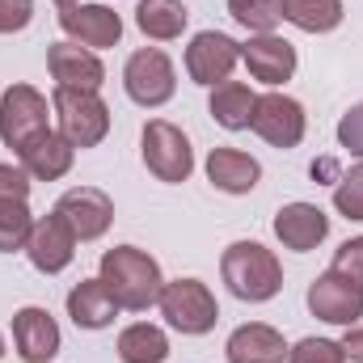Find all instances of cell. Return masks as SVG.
Masks as SVG:
<instances>
[{"label": "cell", "mask_w": 363, "mask_h": 363, "mask_svg": "<svg viewBox=\"0 0 363 363\" xmlns=\"http://www.w3.org/2000/svg\"><path fill=\"white\" fill-rule=\"evenodd\" d=\"M97 279L106 283V291L118 300V308H131V313H144L161 300V267L157 258H148L144 250L135 245H118V250H106L101 254V271Z\"/></svg>", "instance_id": "1"}, {"label": "cell", "mask_w": 363, "mask_h": 363, "mask_svg": "<svg viewBox=\"0 0 363 363\" xmlns=\"http://www.w3.org/2000/svg\"><path fill=\"white\" fill-rule=\"evenodd\" d=\"M220 274H224L228 291H233L237 300H250V304L271 300V296H279V287H283V267H279V258H274L267 245H258V241H237V245H228L224 258H220Z\"/></svg>", "instance_id": "2"}, {"label": "cell", "mask_w": 363, "mask_h": 363, "mask_svg": "<svg viewBox=\"0 0 363 363\" xmlns=\"http://www.w3.org/2000/svg\"><path fill=\"white\" fill-rule=\"evenodd\" d=\"M51 106H55V118H60V135L72 148H97L106 140V131H110V106L93 89L55 85Z\"/></svg>", "instance_id": "3"}, {"label": "cell", "mask_w": 363, "mask_h": 363, "mask_svg": "<svg viewBox=\"0 0 363 363\" xmlns=\"http://www.w3.org/2000/svg\"><path fill=\"white\" fill-rule=\"evenodd\" d=\"M157 304H161L165 321H169L178 334H207V330L220 321L216 296H211L207 283H199V279H174V283H165Z\"/></svg>", "instance_id": "4"}, {"label": "cell", "mask_w": 363, "mask_h": 363, "mask_svg": "<svg viewBox=\"0 0 363 363\" xmlns=\"http://www.w3.org/2000/svg\"><path fill=\"white\" fill-rule=\"evenodd\" d=\"M140 148H144V165L161 182H186L194 174V148H190V140L182 135V127L165 123V118H152L144 127Z\"/></svg>", "instance_id": "5"}, {"label": "cell", "mask_w": 363, "mask_h": 363, "mask_svg": "<svg viewBox=\"0 0 363 363\" xmlns=\"http://www.w3.org/2000/svg\"><path fill=\"white\" fill-rule=\"evenodd\" d=\"M51 127H47V97L43 93L30 89V85L4 89V97H0V140L13 152H21L26 144H34Z\"/></svg>", "instance_id": "6"}, {"label": "cell", "mask_w": 363, "mask_h": 363, "mask_svg": "<svg viewBox=\"0 0 363 363\" xmlns=\"http://www.w3.org/2000/svg\"><path fill=\"white\" fill-rule=\"evenodd\" d=\"M123 85H127V97H131L135 106L152 110V106H165V101L174 97L178 77H174V64H169L165 51L144 47V51H135V55L127 60V68H123Z\"/></svg>", "instance_id": "7"}, {"label": "cell", "mask_w": 363, "mask_h": 363, "mask_svg": "<svg viewBox=\"0 0 363 363\" xmlns=\"http://www.w3.org/2000/svg\"><path fill=\"white\" fill-rule=\"evenodd\" d=\"M237 60H241V43L220 34V30H203L186 47V72H190L194 85H211V89L224 85L233 77Z\"/></svg>", "instance_id": "8"}, {"label": "cell", "mask_w": 363, "mask_h": 363, "mask_svg": "<svg viewBox=\"0 0 363 363\" xmlns=\"http://www.w3.org/2000/svg\"><path fill=\"white\" fill-rule=\"evenodd\" d=\"M55 216L72 228L77 241H97V237L110 228V220H114V203H110V194L97 190V186H77V190H68V194L55 203Z\"/></svg>", "instance_id": "9"}, {"label": "cell", "mask_w": 363, "mask_h": 363, "mask_svg": "<svg viewBox=\"0 0 363 363\" xmlns=\"http://www.w3.org/2000/svg\"><path fill=\"white\" fill-rule=\"evenodd\" d=\"M308 308L330 325H355L363 317V287H355L347 274L325 271L308 287Z\"/></svg>", "instance_id": "10"}, {"label": "cell", "mask_w": 363, "mask_h": 363, "mask_svg": "<svg viewBox=\"0 0 363 363\" xmlns=\"http://www.w3.org/2000/svg\"><path fill=\"white\" fill-rule=\"evenodd\" d=\"M271 148H296L304 140V106L296 97L283 93H267L254 106V123H250Z\"/></svg>", "instance_id": "11"}, {"label": "cell", "mask_w": 363, "mask_h": 363, "mask_svg": "<svg viewBox=\"0 0 363 363\" xmlns=\"http://www.w3.org/2000/svg\"><path fill=\"white\" fill-rule=\"evenodd\" d=\"M60 26L72 43L101 51V47H114L123 38V17L110 13L106 4H64L60 9Z\"/></svg>", "instance_id": "12"}, {"label": "cell", "mask_w": 363, "mask_h": 363, "mask_svg": "<svg viewBox=\"0 0 363 363\" xmlns=\"http://www.w3.org/2000/svg\"><path fill=\"white\" fill-rule=\"evenodd\" d=\"M26 254H30L34 271L60 274L68 262H72V258H77V237H72V228H68V224L51 211V216L34 220L30 241H26Z\"/></svg>", "instance_id": "13"}, {"label": "cell", "mask_w": 363, "mask_h": 363, "mask_svg": "<svg viewBox=\"0 0 363 363\" xmlns=\"http://www.w3.org/2000/svg\"><path fill=\"white\" fill-rule=\"evenodd\" d=\"M13 347L26 363H51L60 351V325L47 308L30 304L13 313Z\"/></svg>", "instance_id": "14"}, {"label": "cell", "mask_w": 363, "mask_h": 363, "mask_svg": "<svg viewBox=\"0 0 363 363\" xmlns=\"http://www.w3.org/2000/svg\"><path fill=\"white\" fill-rule=\"evenodd\" d=\"M241 60H245L250 77L262 85H283L296 72V47L279 34H254L250 43H241Z\"/></svg>", "instance_id": "15"}, {"label": "cell", "mask_w": 363, "mask_h": 363, "mask_svg": "<svg viewBox=\"0 0 363 363\" xmlns=\"http://www.w3.org/2000/svg\"><path fill=\"white\" fill-rule=\"evenodd\" d=\"M47 68H51V81L55 85H68V89H101V81H106V68H101V60L93 55L89 47H81V43H55L51 51H47Z\"/></svg>", "instance_id": "16"}, {"label": "cell", "mask_w": 363, "mask_h": 363, "mask_svg": "<svg viewBox=\"0 0 363 363\" xmlns=\"http://www.w3.org/2000/svg\"><path fill=\"white\" fill-rule=\"evenodd\" d=\"M325 233H330V216H325L321 207H313V203H287V207H279V216H274V237H279L287 250H296V254L317 250V245L325 241Z\"/></svg>", "instance_id": "17"}, {"label": "cell", "mask_w": 363, "mask_h": 363, "mask_svg": "<svg viewBox=\"0 0 363 363\" xmlns=\"http://www.w3.org/2000/svg\"><path fill=\"white\" fill-rule=\"evenodd\" d=\"M224 355H228V363H283L287 359V342H283V334L274 325L250 321V325L233 330Z\"/></svg>", "instance_id": "18"}, {"label": "cell", "mask_w": 363, "mask_h": 363, "mask_svg": "<svg viewBox=\"0 0 363 363\" xmlns=\"http://www.w3.org/2000/svg\"><path fill=\"white\" fill-rule=\"evenodd\" d=\"M258 178H262V165L250 152H241V148H211V157H207V182L216 190H224V194H250L258 186Z\"/></svg>", "instance_id": "19"}, {"label": "cell", "mask_w": 363, "mask_h": 363, "mask_svg": "<svg viewBox=\"0 0 363 363\" xmlns=\"http://www.w3.org/2000/svg\"><path fill=\"white\" fill-rule=\"evenodd\" d=\"M21 169L30 174V178L38 182H55L64 178L68 169H72V157H77V148L60 135V131H47V135H38L34 144H26L21 152Z\"/></svg>", "instance_id": "20"}, {"label": "cell", "mask_w": 363, "mask_h": 363, "mask_svg": "<svg viewBox=\"0 0 363 363\" xmlns=\"http://www.w3.org/2000/svg\"><path fill=\"white\" fill-rule=\"evenodd\" d=\"M68 317L81 325V330H106L114 317H118V300L106 291L101 279H85L68 291Z\"/></svg>", "instance_id": "21"}, {"label": "cell", "mask_w": 363, "mask_h": 363, "mask_svg": "<svg viewBox=\"0 0 363 363\" xmlns=\"http://www.w3.org/2000/svg\"><path fill=\"white\" fill-rule=\"evenodd\" d=\"M254 106H258V93L241 81H224L211 89V118L224 131H245L254 123Z\"/></svg>", "instance_id": "22"}, {"label": "cell", "mask_w": 363, "mask_h": 363, "mask_svg": "<svg viewBox=\"0 0 363 363\" xmlns=\"http://www.w3.org/2000/svg\"><path fill=\"white\" fill-rule=\"evenodd\" d=\"M186 21H190V9L182 0H140L135 4V26L148 38H157V43L178 38L182 30H186Z\"/></svg>", "instance_id": "23"}, {"label": "cell", "mask_w": 363, "mask_h": 363, "mask_svg": "<svg viewBox=\"0 0 363 363\" xmlns=\"http://www.w3.org/2000/svg\"><path fill=\"white\" fill-rule=\"evenodd\" d=\"M118 359L123 363H165L169 359V338L148 325V321H135L118 334Z\"/></svg>", "instance_id": "24"}, {"label": "cell", "mask_w": 363, "mask_h": 363, "mask_svg": "<svg viewBox=\"0 0 363 363\" xmlns=\"http://www.w3.org/2000/svg\"><path fill=\"white\" fill-rule=\"evenodd\" d=\"M283 21L300 26L304 34H325L342 21V0H283Z\"/></svg>", "instance_id": "25"}, {"label": "cell", "mask_w": 363, "mask_h": 363, "mask_svg": "<svg viewBox=\"0 0 363 363\" xmlns=\"http://www.w3.org/2000/svg\"><path fill=\"white\" fill-rule=\"evenodd\" d=\"M228 13L254 34H274L283 21V0H228Z\"/></svg>", "instance_id": "26"}, {"label": "cell", "mask_w": 363, "mask_h": 363, "mask_svg": "<svg viewBox=\"0 0 363 363\" xmlns=\"http://www.w3.org/2000/svg\"><path fill=\"white\" fill-rule=\"evenodd\" d=\"M30 228H34V216L26 203H0V254L26 250Z\"/></svg>", "instance_id": "27"}, {"label": "cell", "mask_w": 363, "mask_h": 363, "mask_svg": "<svg viewBox=\"0 0 363 363\" xmlns=\"http://www.w3.org/2000/svg\"><path fill=\"white\" fill-rule=\"evenodd\" d=\"M334 207L347 216V220H363V165L347 169L338 186H334Z\"/></svg>", "instance_id": "28"}, {"label": "cell", "mask_w": 363, "mask_h": 363, "mask_svg": "<svg viewBox=\"0 0 363 363\" xmlns=\"http://www.w3.org/2000/svg\"><path fill=\"white\" fill-rule=\"evenodd\" d=\"M287 363H347V351L342 342H330V338H300L287 351Z\"/></svg>", "instance_id": "29"}, {"label": "cell", "mask_w": 363, "mask_h": 363, "mask_svg": "<svg viewBox=\"0 0 363 363\" xmlns=\"http://www.w3.org/2000/svg\"><path fill=\"white\" fill-rule=\"evenodd\" d=\"M330 271L347 274L355 287H363V237H351V241H342L338 245V254H334V267Z\"/></svg>", "instance_id": "30"}, {"label": "cell", "mask_w": 363, "mask_h": 363, "mask_svg": "<svg viewBox=\"0 0 363 363\" xmlns=\"http://www.w3.org/2000/svg\"><path fill=\"white\" fill-rule=\"evenodd\" d=\"M338 144H342L351 157H363V101L342 114V123H338Z\"/></svg>", "instance_id": "31"}, {"label": "cell", "mask_w": 363, "mask_h": 363, "mask_svg": "<svg viewBox=\"0 0 363 363\" xmlns=\"http://www.w3.org/2000/svg\"><path fill=\"white\" fill-rule=\"evenodd\" d=\"M30 199V174L17 165H0V203H26Z\"/></svg>", "instance_id": "32"}, {"label": "cell", "mask_w": 363, "mask_h": 363, "mask_svg": "<svg viewBox=\"0 0 363 363\" xmlns=\"http://www.w3.org/2000/svg\"><path fill=\"white\" fill-rule=\"evenodd\" d=\"M34 17V0H0V34L26 30Z\"/></svg>", "instance_id": "33"}, {"label": "cell", "mask_w": 363, "mask_h": 363, "mask_svg": "<svg viewBox=\"0 0 363 363\" xmlns=\"http://www.w3.org/2000/svg\"><path fill=\"white\" fill-rule=\"evenodd\" d=\"M342 351H347V359L363 363V330H347V338H342Z\"/></svg>", "instance_id": "34"}, {"label": "cell", "mask_w": 363, "mask_h": 363, "mask_svg": "<svg viewBox=\"0 0 363 363\" xmlns=\"http://www.w3.org/2000/svg\"><path fill=\"white\" fill-rule=\"evenodd\" d=\"M55 4H60V9H64V4H77V0H55Z\"/></svg>", "instance_id": "35"}, {"label": "cell", "mask_w": 363, "mask_h": 363, "mask_svg": "<svg viewBox=\"0 0 363 363\" xmlns=\"http://www.w3.org/2000/svg\"><path fill=\"white\" fill-rule=\"evenodd\" d=\"M0 355H4V338H0Z\"/></svg>", "instance_id": "36"}]
</instances>
